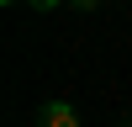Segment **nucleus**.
Instances as JSON below:
<instances>
[{
  "label": "nucleus",
  "mask_w": 132,
  "mask_h": 127,
  "mask_svg": "<svg viewBox=\"0 0 132 127\" xmlns=\"http://www.w3.org/2000/svg\"><path fill=\"white\" fill-rule=\"evenodd\" d=\"M42 127H79V116H74L69 101H48L42 106Z\"/></svg>",
  "instance_id": "nucleus-1"
},
{
  "label": "nucleus",
  "mask_w": 132,
  "mask_h": 127,
  "mask_svg": "<svg viewBox=\"0 0 132 127\" xmlns=\"http://www.w3.org/2000/svg\"><path fill=\"white\" fill-rule=\"evenodd\" d=\"M5 5H11V0H5Z\"/></svg>",
  "instance_id": "nucleus-4"
},
{
  "label": "nucleus",
  "mask_w": 132,
  "mask_h": 127,
  "mask_svg": "<svg viewBox=\"0 0 132 127\" xmlns=\"http://www.w3.org/2000/svg\"><path fill=\"white\" fill-rule=\"evenodd\" d=\"M27 5H37V11H53V5H58V0H27Z\"/></svg>",
  "instance_id": "nucleus-2"
},
{
  "label": "nucleus",
  "mask_w": 132,
  "mask_h": 127,
  "mask_svg": "<svg viewBox=\"0 0 132 127\" xmlns=\"http://www.w3.org/2000/svg\"><path fill=\"white\" fill-rule=\"evenodd\" d=\"M74 5H95V0H74Z\"/></svg>",
  "instance_id": "nucleus-3"
},
{
  "label": "nucleus",
  "mask_w": 132,
  "mask_h": 127,
  "mask_svg": "<svg viewBox=\"0 0 132 127\" xmlns=\"http://www.w3.org/2000/svg\"><path fill=\"white\" fill-rule=\"evenodd\" d=\"M127 127H132V122H127Z\"/></svg>",
  "instance_id": "nucleus-5"
}]
</instances>
